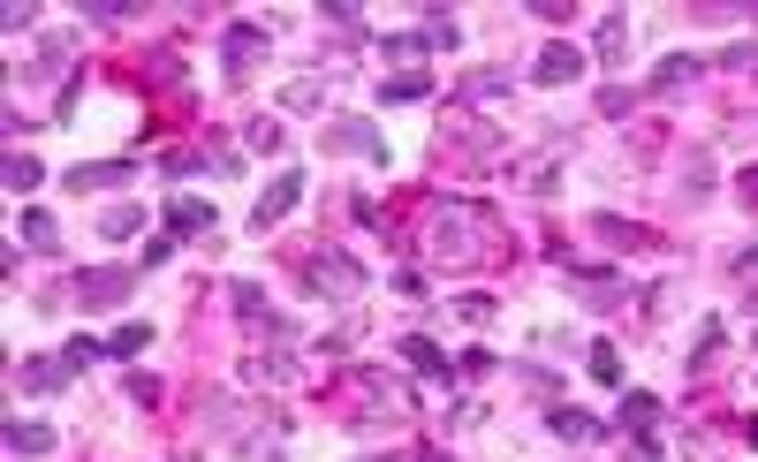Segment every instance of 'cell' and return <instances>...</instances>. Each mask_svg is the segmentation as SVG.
Returning a JSON list of instances; mask_svg holds the SVG:
<instances>
[{
	"mask_svg": "<svg viewBox=\"0 0 758 462\" xmlns=\"http://www.w3.org/2000/svg\"><path fill=\"white\" fill-rule=\"evenodd\" d=\"M425 235H433V251L455 258V266H478V258L501 251V228H493V212H478V205H441Z\"/></svg>",
	"mask_w": 758,
	"mask_h": 462,
	"instance_id": "6da1fadb",
	"label": "cell"
},
{
	"mask_svg": "<svg viewBox=\"0 0 758 462\" xmlns=\"http://www.w3.org/2000/svg\"><path fill=\"white\" fill-rule=\"evenodd\" d=\"M341 394L357 402V417H387V410H410V402H418L395 372H349V379H341Z\"/></svg>",
	"mask_w": 758,
	"mask_h": 462,
	"instance_id": "7a4b0ae2",
	"label": "cell"
},
{
	"mask_svg": "<svg viewBox=\"0 0 758 462\" xmlns=\"http://www.w3.org/2000/svg\"><path fill=\"white\" fill-rule=\"evenodd\" d=\"M311 289H318V296H357L364 273H357L349 251H318V258H311Z\"/></svg>",
	"mask_w": 758,
	"mask_h": 462,
	"instance_id": "3957f363",
	"label": "cell"
},
{
	"mask_svg": "<svg viewBox=\"0 0 758 462\" xmlns=\"http://www.w3.org/2000/svg\"><path fill=\"white\" fill-rule=\"evenodd\" d=\"M130 289H137V281H130L122 266H99V273H84V281H76V304H84V311H115Z\"/></svg>",
	"mask_w": 758,
	"mask_h": 462,
	"instance_id": "277c9868",
	"label": "cell"
},
{
	"mask_svg": "<svg viewBox=\"0 0 758 462\" xmlns=\"http://www.w3.org/2000/svg\"><path fill=\"white\" fill-rule=\"evenodd\" d=\"M326 153H349V159H387V137L372 122H326Z\"/></svg>",
	"mask_w": 758,
	"mask_h": 462,
	"instance_id": "5b68a950",
	"label": "cell"
},
{
	"mask_svg": "<svg viewBox=\"0 0 758 462\" xmlns=\"http://www.w3.org/2000/svg\"><path fill=\"white\" fill-rule=\"evenodd\" d=\"M137 182V159H99V167H69V190H122Z\"/></svg>",
	"mask_w": 758,
	"mask_h": 462,
	"instance_id": "8992f818",
	"label": "cell"
},
{
	"mask_svg": "<svg viewBox=\"0 0 758 462\" xmlns=\"http://www.w3.org/2000/svg\"><path fill=\"white\" fill-rule=\"evenodd\" d=\"M577 69H585V53H577V46H562V38H554V46H539V61H531V76H539V84H569Z\"/></svg>",
	"mask_w": 758,
	"mask_h": 462,
	"instance_id": "52a82bcc",
	"label": "cell"
},
{
	"mask_svg": "<svg viewBox=\"0 0 758 462\" xmlns=\"http://www.w3.org/2000/svg\"><path fill=\"white\" fill-rule=\"evenodd\" d=\"M15 379H23L31 394H53L61 379H76V364H69V356H31V364H15Z\"/></svg>",
	"mask_w": 758,
	"mask_h": 462,
	"instance_id": "ba28073f",
	"label": "cell"
},
{
	"mask_svg": "<svg viewBox=\"0 0 758 462\" xmlns=\"http://www.w3.org/2000/svg\"><path fill=\"white\" fill-rule=\"evenodd\" d=\"M258 53H266V31H258V23H236V31H228V76H243Z\"/></svg>",
	"mask_w": 758,
	"mask_h": 462,
	"instance_id": "9c48e42d",
	"label": "cell"
},
{
	"mask_svg": "<svg viewBox=\"0 0 758 462\" xmlns=\"http://www.w3.org/2000/svg\"><path fill=\"white\" fill-rule=\"evenodd\" d=\"M8 455H53V433L38 417H8Z\"/></svg>",
	"mask_w": 758,
	"mask_h": 462,
	"instance_id": "30bf717a",
	"label": "cell"
},
{
	"mask_svg": "<svg viewBox=\"0 0 758 462\" xmlns=\"http://www.w3.org/2000/svg\"><path fill=\"white\" fill-rule=\"evenodd\" d=\"M297 197H303V182H297V174H274V182H266V197H258V228H274V220H281V212H289Z\"/></svg>",
	"mask_w": 758,
	"mask_h": 462,
	"instance_id": "8fae6325",
	"label": "cell"
},
{
	"mask_svg": "<svg viewBox=\"0 0 758 462\" xmlns=\"http://www.w3.org/2000/svg\"><path fill=\"white\" fill-rule=\"evenodd\" d=\"M380 99H387V107H410V99H433V76H418V69H395V76L380 84Z\"/></svg>",
	"mask_w": 758,
	"mask_h": 462,
	"instance_id": "7c38bea8",
	"label": "cell"
},
{
	"mask_svg": "<svg viewBox=\"0 0 758 462\" xmlns=\"http://www.w3.org/2000/svg\"><path fill=\"white\" fill-rule=\"evenodd\" d=\"M205 228H213V205H197V197L167 205V235H205Z\"/></svg>",
	"mask_w": 758,
	"mask_h": 462,
	"instance_id": "4fadbf2b",
	"label": "cell"
},
{
	"mask_svg": "<svg viewBox=\"0 0 758 462\" xmlns=\"http://www.w3.org/2000/svg\"><path fill=\"white\" fill-rule=\"evenodd\" d=\"M614 417H622V433L637 440V433H652V425H660V402H652V394H622V410H614Z\"/></svg>",
	"mask_w": 758,
	"mask_h": 462,
	"instance_id": "5bb4252c",
	"label": "cell"
},
{
	"mask_svg": "<svg viewBox=\"0 0 758 462\" xmlns=\"http://www.w3.org/2000/svg\"><path fill=\"white\" fill-rule=\"evenodd\" d=\"M546 425H554V440H577V448H592V440H600V417H585V410H554Z\"/></svg>",
	"mask_w": 758,
	"mask_h": 462,
	"instance_id": "9a60e30c",
	"label": "cell"
},
{
	"mask_svg": "<svg viewBox=\"0 0 758 462\" xmlns=\"http://www.w3.org/2000/svg\"><path fill=\"white\" fill-rule=\"evenodd\" d=\"M690 76H698V53H667V61L652 69V92H683Z\"/></svg>",
	"mask_w": 758,
	"mask_h": 462,
	"instance_id": "2e32d148",
	"label": "cell"
},
{
	"mask_svg": "<svg viewBox=\"0 0 758 462\" xmlns=\"http://www.w3.org/2000/svg\"><path fill=\"white\" fill-rule=\"evenodd\" d=\"M455 99H470V107H493V99H508V76H493V69H485V76H462V84H455Z\"/></svg>",
	"mask_w": 758,
	"mask_h": 462,
	"instance_id": "e0dca14e",
	"label": "cell"
},
{
	"mask_svg": "<svg viewBox=\"0 0 758 462\" xmlns=\"http://www.w3.org/2000/svg\"><path fill=\"white\" fill-rule=\"evenodd\" d=\"M569 289H585V304H614V296H622V281H614L606 266H585V273H577Z\"/></svg>",
	"mask_w": 758,
	"mask_h": 462,
	"instance_id": "ac0fdd59",
	"label": "cell"
},
{
	"mask_svg": "<svg viewBox=\"0 0 758 462\" xmlns=\"http://www.w3.org/2000/svg\"><path fill=\"white\" fill-rule=\"evenodd\" d=\"M23 243H31V251H61V228H53V212H38V205H31V212H23Z\"/></svg>",
	"mask_w": 758,
	"mask_h": 462,
	"instance_id": "d6986e66",
	"label": "cell"
},
{
	"mask_svg": "<svg viewBox=\"0 0 758 462\" xmlns=\"http://www.w3.org/2000/svg\"><path fill=\"white\" fill-rule=\"evenodd\" d=\"M622 53H629V23H622V15H606V23H600V61L614 69Z\"/></svg>",
	"mask_w": 758,
	"mask_h": 462,
	"instance_id": "ffe728a7",
	"label": "cell"
},
{
	"mask_svg": "<svg viewBox=\"0 0 758 462\" xmlns=\"http://www.w3.org/2000/svg\"><path fill=\"white\" fill-rule=\"evenodd\" d=\"M318 99H326V84H318V76H297V84H281V107H297V114H311Z\"/></svg>",
	"mask_w": 758,
	"mask_h": 462,
	"instance_id": "44dd1931",
	"label": "cell"
},
{
	"mask_svg": "<svg viewBox=\"0 0 758 462\" xmlns=\"http://www.w3.org/2000/svg\"><path fill=\"white\" fill-rule=\"evenodd\" d=\"M380 46H387V61H402V69H410V61H418L433 38H425V31H395V38H380Z\"/></svg>",
	"mask_w": 758,
	"mask_h": 462,
	"instance_id": "7402d4cb",
	"label": "cell"
},
{
	"mask_svg": "<svg viewBox=\"0 0 758 462\" xmlns=\"http://www.w3.org/2000/svg\"><path fill=\"white\" fill-rule=\"evenodd\" d=\"M137 220H145L137 205H115V212L99 220V235H107V243H130V235H137Z\"/></svg>",
	"mask_w": 758,
	"mask_h": 462,
	"instance_id": "603a6c76",
	"label": "cell"
},
{
	"mask_svg": "<svg viewBox=\"0 0 758 462\" xmlns=\"http://www.w3.org/2000/svg\"><path fill=\"white\" fill-rule=\"evenodd\" d=\"M402 356H410L418 372H448V356H441V349H433L425 333H402Z\"/></svg>",
	"mask_w": 758,
	"mask_h": 462,
	"instance_id": "cb8c5ba5",
	"label": "cell"
},
{
	"mask_svg": "<svg viewBox=\"0 0 758 462\" xmlns=\"http://www.w3.org/2000/svg\"><path fill=\"white\" fill-rule=\"evenodd\" d=\"M38 174H46V167H38L31 153H8V190H15V197H23V190H38Z\"/></svg>",
	"mask_w": 758,
	"mask_h": 462,
	"instance_id": "d4e9b609",
	"label": "cell"
},
{
	"mask_svg": "<svg viewBox=\"0 0 758 462\" xmlns=\"http://www.w3.org/2000/svg\"><path fill=\"white\" fill-rule=\"evenodd\" d=\"M326 23H334V31H349V46H357V38H364V15H357V8H349V0H326Z\"/></svg>",
	"mask_w": 758,
	"mask_h": 462,
	"instance_id": "484cf974",
	"label": "cell"
},
{
	"mask_svg": "<svg viewBox=\"0 0 758 462\" xmlns=\"http://www.w3.org/2000/svg\"><path fill=\"white\" fill-rule=\"evenodd\" d=\"M152 341V326H122V333H107V356H137Z\"/></svg>",
	"mask_w": 758,
	"mask_h": 462,
	"instance_id": "4316f807",
	"label": "cell"
},
{
	"mask_svg": "<svg viewBox=\"0 0 758 462\" xmlns=\"http://www.w3.org/2000/svg\"><path fill=\"white\" fill-rule=\"evenodd\" d=\"M425 38H433V46H455V38H462V23H455L448 8H433V15H425Z\"/></svg>",
	"mask_w": 758,
	"mask_h": 462,
	"instance_id": "83f0119b",
	"label": "cell"
},
{
	"mask_svg": "<svg viewBox=\"0 0 758 462\" xmlns=\"http://www.w3.org/2000/svg\"><path fill=\"white\" fill-rule=\"evenodd\" d=\"M228 296H236V311H243V318H266V289H258V281H236Z\"/></svg>",
	"mask_w": 758,
	"mask_h": 462,
	"instance_id": "f1b7e54d",
	"label": "cell"
},
{
	"mask_svg": "<svg viewBox=\"0 0 758 462\" xmlns=\"http://www.w3.org/2000/svg\"><path fill=\"white\" fill-rule=\"evenodd\" d=\"M251 153H281V122H274V114L251 122Z\"/></svg>",
	"mask_w": 758,
	"mask_h": 462,
	"instance_id": "f546056e",
	"label": "cell"
},
{
	"mask_svg": "<svg viewBox=\"0 0 758 462\" xmlns=\"http://www.w3.org/2000/svg\"><path fill=\"white\" fill-rule=\"evenodd\" d=\"M592 379H600V387H622V356H614V349H592Z\"/></svg>",
	"mask_w": 758,
	"mask_h": 462,
	"instance_id": "4dcf8cb0",
	"label": "cell"
},
{
	"mask_svg": "<svg viewBox=\"0 0 758 462\" xmlns=\"http://www.w3.org/2000/svg\"><path fill=\"white\" fill-rule=\"evenodd\" d=\"M721 349V318H698V349H690V364H706Z\"/></svg>",
	"mask_w": 758,
	"mask_h": 462,
	"instance_id": "1f68e13d",
	"label": "cell"
},
{
	"mask_svg": "<svg viewBox=\"0 0 758 462\" xmlns=\"http://www.w3.org/2000/svg\"><path fill=\"white\" fill-rule=\"evenodd\" d=\"M592 228H600L606 243H614V251H629V243H637V228H622V220H614V212H600V220H592Z\"/></svg>",
	"mask_w": 758,
	"mask_h": 462,
	"instance_id": "d6a6232c",
	"label": "cell"
},
{
	"mask_svg": "<svg viewBox=\"0 0 758 462\" xmlns=\"http://www.w3.org/2000/svg\"><path fill=\"white\" fill-rule=\"evenodd\" d=\"M159 167H167V174H197V167H213V159H205V153H167Z\"/></svg>",
	"mask_w": 758,
	"mask_h": 462,
	"instance_id": "836d02e7",
	"label": "cell"
},
{
	"mask_svg": "<svg viewBox=\"0 0 758 462\" xmlns=\"http://www.w3.org/2000/svg\"><path fill=\"white\" fill-rule=\"evenodd\" d=\"M736 190H744V205H751V212H758V167H751V174H744V182H736Z\"/></svg>",
	"mask_w": 758,
	"mask_h": 462,
	"instance_id": "e575fe53",
	"label": "cell"
},
{
	"mask_svg": "<svg viewBox=\"0 0 758 462\" xmlns=\"http://www.w3.org/2000/svg\"><path fill=\"white\" fill-rule=\"evenodd\" d=\"M425 462H448V455H425Z\"/></svg>",
	"mask_w": 758,
	"mask_h": 462,
	"instance_id": "d590c367",
	"label": "cell"
}]
</instances>
